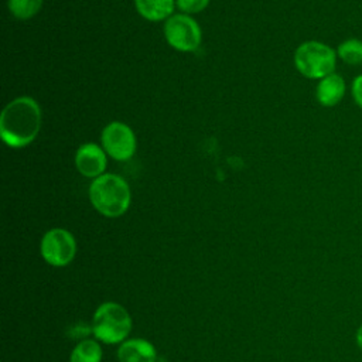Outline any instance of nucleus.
<instances>
[{
    "mask_svg": "<svg viewBox=\"0 0 362 362\" xmlns=\"http://www.w3.org/2000/svg\"><path fill=\"white\" fill-rule=\"evenodd\" d=\"M337 55L348 65L362 64V41L358 38L344 40L337 48Z\"/></svg>",
    "mask_w": 362,
    "mask_h": 362,
    "instance_id": "13",
    "label": "nucleus"
},
{
    "mask_svg": "<svg viewBox=\"0 0 362 362\" xmlns=\"http://www.w3.org/2000/svg\"><path fill=\"white\" fill-rule=\"evenodd\" d=\"M89 199L93 208L106 218H119L130 206L129 184L116 174H102L89 187Z\"/></svg>",
    "mask_w": 362,
    "mask_h": 362,
    "instance_id": "2",
    "label": "nucleus"
},
{
    "mask_svg": "<svg viewBox=\"0 0 362 362\" xmlns=\"http://www.w3.org/2000/svg\"><path fill=\"white\" fill-rule=\"evenodd\" d=\"M44 0H8V11L17 20H28L34 17L42 7Z\"/></svg>",
    "mask_w": 362,
    "mask_h": 362,
    "instance_id": "14",
    "label": "nucleus"
},
{
    "mask_svg": "<svg viewBox=\"0 0 362 362\" xmlns=\"http://www.w3.org/2000/svg\"><path fill=\"white\" fill-rule=\"evenodd\" d=\"M119 362H156L154 345L144 338H130L120 344L117 349Z\"/></svg>",
    "mask_w": 362,
    "mask_h": 362,
    "instance_id": "9",
    "label": "nucleus"
},
{
    "mask_svg": "<svg viewBox=\"0 0 362 362\" xmlns=\"http://www.w3.org/2000/svg\"><path fill=\"white\" fill-rule=\"evenodd\" d=\"M351 93L355 100V103L362 109V74L354 78L351 85Z\"/></svg>",
    "mask_w": 362,
    "mask_h": 362,
    "instance_id": "17",
    "label": "nucleus"
},
{
    "mask_svg": "<svg viewBox=\"0 0 362 362\" xmlns=\"http://www.w3.org/2000/svg\"><path fill=\"white\" fill-rule=\"evenodd\" d=\"M164 37L167 42L178 51H195L201 44V28L188 14H174L165 20Z\"/></svg>",
    "mask_w": 362,
    "mask_h": 362,
    "instance_id": "6",
    "label": "nucleus"
},
{
    "mask_svg": "<svg viewBox=\"0 0 362 362\" xmlns=\"http://www.w3.org/2000/svg\"><path fill=\"white\" fill-rule=\"evenodd\" d=\"M337 51L320 41H305L294 52L297 71L308 79H322L334 74L337 66Z\"/></svg>",
    "mask_w": 362,
    "mask_h": 362,
    "instance_id": "4",
    "label": "nucleus"
},
{
    "mask_svg": "<svg viewBox=\"0 0 362 362\" xmlns=\"http://www.w3.org/2000/svg\"><path fill=\"white\" fill-rule=\"evenodd\" d=\"M102 355L103 354L99 341L86 338L74 346L69 355V362H100Z\"/></svg>",
    "mask_w": 362,
    "mask_h": 362,
    "instance_id": "12",
    "label": "nucleus"
},
{
    "mask_svg": "<svg viewBox=\"0 0 362 362\" xmlns=\"http://www.w3.org/2000/svg\"><path fill=\"white\" fill-rule=\"evenodd\" d=\"M345 90H346V86H345L344 78L339 74L334 72L320 79L315 88V98L321 106L332 107L342 100Z\"/></svg>",
    "mask_w": 362,
    "mask_h": 362,
    "instance_id": "10",
    "label": "nucleus"
},
{
    "mask_svg": "<svg viewBox=\"0 0 362 362\" xmlns=\"http://www.w3.org/2000/svg\"><path fill=\"white\" fill-rule=\"evenodd\" d=\"M139 14L148 21H161L171 17L175 0H134Z\"/></svg>",
    "mask_w": 362,
    "mask_h": 362,
    "instance_id": "11",
    "label": "nucleus"
},
{
    "mask_svg": "<svg viewBox=\"0 0 362 362\" xmlns=\"http://www.w3.org/2000/svg\"><path fill=\"white\" fill-rule=\"evenodd\" d=\"M209 4V0H175V6L184 14H194L202 11Z\"/></svg>",
    "mask_w": 362,
    "mask_h": 362,
    "instance_id": "15",
    "label": "nucleus"
},
{
    "mask_svg": "<svg viewBox=\"0 0 362 362\" xmlns=\"http://www.w3.org/2000/svg\"><path fill=\"white\" fill-rule=\"evenodd\" d=\"M41 129L40 105L30 96L8 102L0 115V136L6 146L21 148L34 141Z\"/></svg>",
    "mask_w": 362,
    "mask_h": 362,
    "instance_id": "1",
    "label": "nucleus"
},
{
    "mask_svg": "<svg viewBox=\"0 0 362 362\" xmlns=\"http://www.w3.org/2000/svg\"><path fill=\"white\" fill-rule=\"evenodd\" d=\"M106 151L95 143L82 144L75 154V167L86 178H98L105 174Z\"/></svg>",
    "mask_w": 362,
    "mask_h": 362,
    "instance_id": "8",
    "label": "nucleus"
},
{
    "mask_svg": "<svg viewBox=\"0 0 362 362\" xmlns=\"http://www.w3.org/2000/svg\"><path fill=\"white\" fill-rule=\"evenodd\" d=\"M89 334H92V324L76 322L68 328V335L74 339H86Z\"/></svg>",
    "mask_w": 362,
    "mask_h": 362,
    "instance_id": "16",
    "label": "nucleus"
},
{
    "mask_svg": "<svg viewBox=\"0 0 362 362\" xmlns=\"http://www.w3.org/2000/svg\"><path fill=\"white\" fill-rule=\"evenodd\" d=\"M100 140L103 150L113 160L126 161L132 158L136 153V136L133 130L122 122L109 123L102 130Z\"/></svg>",
    "mask_w": 362,
    "mask_h": 362,
    "instance_id": "7",
    "label": "nucleus"
},
{
    "mask_svg": "<svg viewBox=\"0 0 362 362\" xmlns=\"http://www.w3.org/2000/svg\"><path fill=\"white\" fill-rule=\"evenodd\" d=\"M132 317L129 311L116 301L102 303L92 317L93 337L107 345L122 344L132 331Z\"/></svg>",
    "mask_w": 362,
    "mask_h": 362,
    "instance_id": "3",
    "label": "nucleus"
},
{
    "mask_svg": "<svg viewBox=\"0 0 362 362\" xmlns=\"http://www.w3.org/2000/svg\"><path fill=\"white\" fill-rule=\"evenodd\" d=\"M356 344H358V346L361 348V351H362V325L358 328V331H356Z\"/></svg>",
    "mask_w": 362,
    "mask_h": 362,
    "instance_id": "18",
    "label": "nucleus"
},
{
    "mask_svg": "<svg viewBox=\"0 0 362 362\" xmlns=\"http://www.w3.org/2000/svg\"><path fill=\"white\" fill-rule=\"evenodd\" d=\"M41 257L54 267L68 266L76 255V240L74 235L64 228L47 230L40 243Z\"/></svg>",
    "mask_w": 362,
    "mask_h": 362,
    "instance_id": "5",
    "label": "nucleus"
}]
</instances>
